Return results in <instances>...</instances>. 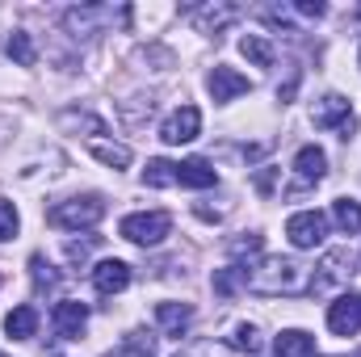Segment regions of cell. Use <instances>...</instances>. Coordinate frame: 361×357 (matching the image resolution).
<instances>
[{
	"label": "cell",
	"mask_w": 361,
	"mask_h": 357,
	"mask_svg": "<svg viewBox=\"0 0 361 357\" xmlns=\"http://www.w3.org/2000/svg\"><path fill=\"white\" fill-rule=\"evenodd\" d=\"M89 152L101 164H109V169H126V164H130V147H126V143H101V139H92Z\"/></svg>",
	"instance_id": "obj_18"
},
{
	"label": "cell",
	"mask_w": 361,
	"mask_h": 357,
	"mask_svg": "<svg viewBox=\"0 0 361 357\" xmlns=\"http://www.w3.org/2000/svg\"><path fill=\"white\" fill-rule=\"evenodd\" d=\"M357 357H361V353H357Z\"/></svg>",
	"instance_id": "obj_29"
},
{
	"label": "cell",
	"mask_w": 361,
	"mask_h": 357,
	"mask_svg": "<svg viewBox=\"0 0 361 357\" xmlns=\"http://www.w3.org/2000/svg\"><path fill=\"white\" fill-rule=\"evenodd\" d=\"M51 227H63V231H80V227H97L105 219V202L97 193H85V198H68L59 206L47 210Z\"/></svg>",
	"instance_id": "obj_3"
},
{
	"label": "cell",
	"mask_w": 361,
	"mask_h": 357,
	"mask_svg": "<svg viewBox=\"0 0 361 357\" xmlns=\"http://www.w3.org/2000/svg\"><path fill=\"white\" fill-rule=\"evenodd\" d=\"M273 353L277 357H315V337L302 332V328H286V332L273 341Z\"/></svg>",
	"instance_id": "obj_14"
},
{
	"label": "cell",
	"mask_w": 361,
	"mask_h": 357,
	"mask_svg": "<svg viewBox=\"0 0 361 357\" xmlns=\"http://www.w3.org/2000/svg\"><path fill=\"white\" fill-rule=\"evenodd\" d=\"M357 63H361V55H357Z\"/></svg>",
	"instance_id": "obj_27"
},
{
	"label": "cell",
	"mask_w": 361,
	"mask_h": 357,
	"mask_svg": "<svg viewBox=\"0 0 361 357\" xmlns=\"http://www.w3.org/2000/svg\"><path fill=\"white\" fill-rule=\"evenodd\" d=\"M332 223H336L341 231L357 236L361 231V202L357 198H336V206H332Z\"/></svg>",
	"instance_id": "obj_16"
},
{
	"label": "cell",
	"mask_w": 361,
	"mask_h": 357,
	"mask_svg": "<svg viewBox=\"0 0 361 357\" xmlns=\"http://www.w3.org/2000/svg\"><path fill=\"white\" fill-rule=\"evenodd\" d=\"M30 265H34V282H38V286H55V282H59V277H55V273H51V265H47V261H42V257H34V261H30Z\"/></svg>",
	"instance_id": "obj_26"
},
{
	"label": "cell",
	"mask_w": 361,
	"mask_h": 357,
	"mask_svg": "<svg viewBox=\"0 0 361 357\" xmlns=\"http://www.w3.org/2000/svg\"><path fill=\"white\" fill-rule=\"evenodd\" d=\"M257 337H261V332H257L252 324H240V328H235V337H231V345H235V349L257 353V349H261V341H257Z\"/></svg>",
	"instance_id": "obj_24"
},
{
	"label": "cell",
	"mask_w": 361,
	"mask_h": 357,
	"mask_svg": "<svg viewBox=\"0 0 361 357\" xmlns=\"http://www.w3.org/2000/svg\"><path fill=\"white\" fill-rule=\"evenodd\" d=\"M328 328L336 337H357L361 332V294H341L328 307Z\"/></svg>",
	"instance_id": "obj_8"
},
{
	"label": "cell",
	"mask_w": 361,
	"mask_h": 357,
	"mask_svg": "<svg viewBox=\"0 0 361 357\" xmlns=\"http://www.w3.org/2000/svg\"><path fill=\"white\" fill-rule=\"evenodd\" d=\"M92 286H97V294H118V290H126L130 286V265L126 261H97L92 269Z\"/></svg>",
	"instance_id": "obj_10"
},
{
	"label": "cell",
	"mask_w": 361,
	"mask_h": 357,
	"mask_svg": "<svg viewBox=\"0 0 361 357\" xmlns=\"http://www.w3.org/2000/svg\"><path fill=\"white\" fill-rule=\"evenodd\" d=\"M177 185H185V189H210V185H219V173L202 156H189V160L177 164Z\"/></svg>",
	"instance_id": "obj_11"
},
{
	"label": "cell",
	"mask_w": 361,
	"mask_h": 357,
	"mask_svg": "<svg viewBox=\"0 0 361 357\" xmlns=\"http://www.w3.org/2000/svg\"><path fill=\"white\" fill-rule=\"evenodd\" d=\"M244 286L252 294H265V298H277V294H311L315 290V277L311 269L298 265V261H281V257H269L261 269H244Z\"/></svg>",
	"instance_id": "obj_1"
},
{
	"label": "cell",
	"mask_w": 361,
	"mask_h": 357,
	"mask_svg": "<svg viewBox=\"0 0 361 357\" xmlns=\"http://www.w3.org/2000/svg\"><path fill=\"white\" fill-rule=\"evenodd\" d=\"M143 185H152V189L177 185V164H173V160H147V169H143Z\"/></svg>",
	"instance_id": "obj_20"
},
{
	"label": "cell",
	"mask_w": 361,
	"mask_h": 357,
	"mask_svg": "<svg viewBox=\"0 0 361 357\" xmlns=\"http://www.w3.org/2000/svg\"><path fill=\"white\" fill-rule=\"evenodd\" d=\"M286 236L294 248H319L328 240V214L324 210H298L286 219Z\"/></svg>",
	"instance_id": "obj_5"
},
{
	"label": "cell",
	"mask_w": 361,
	"mask_h": 357,
	"mask_svg": "<svg viewBox=\"0 0 361 357\" xmlns=\"http://www.w3.org/2000/svg\"><path fill=\"white\" fill-rule=\"evenodd\" d=\"M8 59L21 63V68H34L38 51H34V38H30L25 30H13V34H8Z\"/></svg>",
	"instance_id": "obj_19"
},
{
	"label": "cell",
	"mask_w": 361,
	"mask_h": 357,
	"mask_svg": "<svg viewBox=\"0 0 361 357\" xmlns=\"http://www.w3.org/2000/svg\"><path fill=\"white\" fill-rule=\"evenodd\" d=\"M4 332H8L13 341H30V337H38V307H34V303L13 307V311L4 315Z\"/></svg>",
	"instance_id": "obj_12"
},
{
	"label": "cell",
	"mask_w": 361,
	"mask_h": 357,
	"mask_svg": "<svg viewBox=\"0 0 361 357\" xmlns=\"http://www.w3.org/2000/svg\"><path fill=\"white\" fill-rule=\"evenodd\" d=\"M193 320V307L189 303H156V324L169 332V337H180Z\"/></svg>",
	"instance_id": "obj_15"
},
{
	"label": "cell",
	"mask_w": 361,
	"mask_h": 357,
	"mask_svg": "<svg viewBox=\"0 0 361 357\" xmlns=\"http://www.w3.org/2000/svg\"><path fill=\"white\" fill-rule=\"evenodd\" d=\"M197 131H202V109L197 105H180V109L169 114V122L160 126V139L177 147V143H193Z\"/></svg>",
	"instance_id": "obj_6"
},
{
	"label": "cell",
	"mask_w": 361,
	"mask_h": 357,
	"mask_svg": "<svg viewBox=\"0 0 361 357\" xmlns=\"http://www.w3.org/2000/svg\"><path fill=\"white\" fill-rule=\"evenodd\" d=\"M206 89L214 101H235V97H244V92H252V80L244 76V72H235V68H214L210 76H206Z\"/></svg>",
	"instance_id": "obj_9"
},
{
	"label": "cell",
	"mask_w": 361,
	"mask_h": 357,
	"mask_svg": "<svg viewBox=\"0 0 361 357\" xmlns=\"http://www.w3.org/2000/svg\"><path fill=\"white\" fill-rule=\"evenodd\" d=\"M240 286H244V269H235V265L214 269V290H219V294H235Z\"/></svg>",
	"instance_id": "obj_22"
},
{
	"label": "cell",
	"mask_w": 361,
	"mask_h": 357,
	"mask_svg": "<svg viewBox=\"0 0 361 357\" xmlns=\"http://www.w3.org/2000/svg\"><path fill=\"white\" fill-rule=\"evenodd\" d=\"M294 173H298V181H307V185L324 181V173H328V156H324V147H315V143L298 147V156H294Z\"/></svg>",
	"instance_id": "obj_13"
},
{
	"label": "cell",
	"mask_w": 361,
	"mask_h": 357,
	"mask_svg": "<svg viewBox=\"0 0 361 357\" xmlns=\"http://www.w3.org/2000/svg\"><path fill=\"white\" fill-rule=\"evenodd\" d=\"M311 122H315V126H324V131H336L341 139H349V135H353V126H357V118H353V109H349V101H345L341 92L319 97V101H315V109H311Z\"/></svg>",
	"instance_id": "obj_4"
},
{
	"label": "cell",
	"mask_w": 361,
	"mask_h": 357,
	"mask_svg": "<svg viewBox=\"0 0 361 357\" xmlns=\"http://www.w3.org/2000/svg\"><path fill=\"white\" fill-rule=\"evenodd\" d=\"M118 231H122V240H130L139 248H156L173 231V214L169 210H135L118 223Z\"/></svg>",
	"instance_id": "obj_2"
},
{
	"label": "cell",
	"mask_w": 361,
	"mask_h": 357,
	"mask_svg": "<svg viewBox=\"0 0 361 357\" xmlns=\"http://www.w3.org/2000/svg\"><path fill=\"white\" fill-rule=\"evenodd\" d=\"M261 236H248V240H231V257H261Z\"/></svg>",
	"instance_id": "obj_25"
},
{
	"label": "cell",
	"mask_w": 361,
	"mask_h": 357,
	"mask_svg": "<svg viewBox=\"0 0 361 357\" xmlns=\"http://www.w3.org/2000/svg\"><path fill=\"white\" fill-rule=\"evenodd\" d=\"M51 324H55V332H59L63 341H76V337L89 328V307L76 303V298H59L55 311H51Z\"/></svg>",
	"instance_id": "obj_7"
},
{
	"label": "cell",
	"mask_w": 361,
	"mask_h": 357,
	"mask_svg": "<svg viewBox=\"0 0 361 357\" xmlns=\"http://www.w3.org/2000/svg\"><path fill=\"white\" fill-rule=\"evenodd\" d=\"M17 227H21V214H17V206L0 198V240H13V236H17Z\"/></svg>",
	"instance_id": "obj_23"
},
{
	"label": "cell",
	"mask_w": 361,
	"mask_h": 357,
	"mask_svg": "<svg viewBox=\"0 0 361 357\" xmlns=\"http://www.w3.org/2000/svg\"><path fill=\"white\" fill-rule=\"evenodd\" d=\"M0 357H4V353H0Z\"/></svg>",
	"instance_id": "obj_28"
},
{
	"label": "cell",
	"mask_w": 361,
	"mask_h": 357,
	"mask_svg": "<svg viewBox=\"0 0 361 357\" xmlns=\"http://www.w3.org/2000/svg\"><path fill=\"white\" fill-rule=\"evenodd\" d=\"M109 357H156V337L152 332H130Z\"/></svg>",
	"instance_id": "obj_17"
},
{
	"label": "cell",
	"mask_w": 361,
	"mask_h": 357,
	"mask_svg": "<svg viewBox=\"0 0 361 357\" xmlns=\"http://www.w3.org/2000/svg\"><path fill=\"white\" fill-rule=\"evenodd\" d=\"M240 51H244L257 68H269L273 63V47L261 38V34H244V38H240Z\"/></svg>",
	"instance_id": "obj_21"
}]
</instances>
